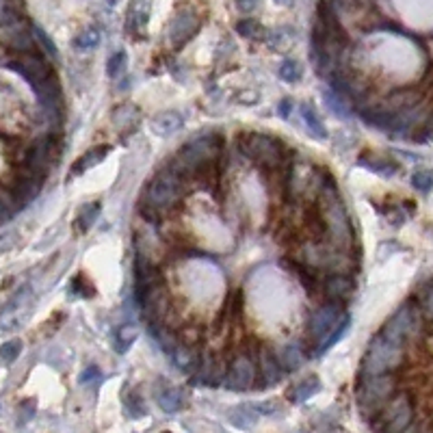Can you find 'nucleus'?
<instances>
[{
  "instance_id": "obj_1",
  "label": "nucleus",
  "mask_w": 433,
  "mask_h": 433,
  "mask_svg": "<svg viewBox=\"0 0 433 433\" xmlns=\"http://www.w3.org/2000/svg\"><path fill=\"white\" fill-rule=\"evenodd\" d=\"M221 136L219 134H206L199 136V139L187 143L182 148L169 165L171 171H176L180 178H189V176H199L204 171H208L213 165L221 158Z\"/></svg>"
},
{
  "instance_id": "obj_2",
  "label": "nucleus",
  "mask_w": 433,
  "mask_h": 433,
  "mask_svg": "<svg viewBox=\"0 0 433 433\" xmlns=\"http://www.w3.org/2000/svg\"><path fill=\"white\" fill-rule=\"evenodd\" d=\"M345 327H347V318L343 314V306L336 301H327L323 306H318L310 314V321H308L310 338L316 345H321V351L334 345L336 340L343 336Z\"/></svg>"
},
{
  "instance_id": "obj_3",
  "label": "nucleus",
  "mask_w": 433,
  "mask_h": 433,
  "mask_svg": "<svg viewBox=\"0 0 433 433\" xmlns=\"http://www.w3.org/2000/svg\"><path fill=\"white\" fill-rule=\"evenodd\" d=\"M364 379L357 388V405L360 412L373 420L379 409L385 405L395 392H397V377L392 373H381V375H364Z\"/></svg>"
},
{
  "instance_id": "obj_4",
  "label": "nucleus",
  "mask_w": 433,
  "mask_h": 433,
  "mask_svg": "<svg viewBox=\"0 0 433 433\" xmlns=\"http://www.w3.org/2000/svg\"><path fill=\"white\" fill-rule=\"evenodd\" d=\"M403 351H405L403 345H397L390 338L377 334L371 340L369 351L362 360V373L364 375H381V373L397 371L403 364Z\"/></svg>"
},
{
  "instance_id": "obj_5",
  "label": "nucleus",
  "mask_w": 433,
  "mask_h": 433,
  "mask_svg": "<svg viewBox=\"0 0 433 433\" xmlns=\"http://www.w3.org/2000/svg\"><path fill=\"white\" fill-rule=\"evenodd\" d=\"M323 217H325V227L327 236L334 241L336 247H351L353 234H351V223L345 211V204L340 201L338 193L329 187V182L323 189Z\"/></svg>"
},
{
  "instance_id": "obj_6",
  "label": "nucleus",
  "mask_w": 433,
  "mask_h": 433,
  "mask_svg": "<svg viewBox=\"0 0 433 433\" xmlns=\"http://www.w3.org/2000/svg\"><path fill=\"white\" fill-rule=\"evenodd\" d=\"M414 420V403L409 392H401V395H392L385 405L377 412V416L373 418V429L377 431H390V433H401L407 431L409 425Z\"/></svg>"
},
{
  "instance_id": "obj_7",
  "label": "nucleus",
  "mask_w": 433,
  "mask_h": 433,
  "mask_svg": "<svg viewBox=\"0 0 433 433\" xmlns=\"http://www.w3.org/2000/svg\"><path fill=\"white\" fill-rule=\"evenodd\" d=\"M239 145L247 158H252L254 163H258L264 169H278L284 163L282 143H278L276 139H271L267 134H258V132L241 134Z\"/></svg>"
},
{
  "instance_id": "obj_8",
  "label": "nucleus",
  "mask_w": 433,
  "mask_h": 433,
  "mask_svg": "<svg viewBox=\"0 0 433 433\" xmlns=\"http://www.w3.org/2000/svg\"><path fill=\"white\" fill-rule=\"evenodd\" d=\"M182 193V178L171 171L165 169L161 173H156L154 180L145 189V206L154 208V211H167L178 201Z\"/></svg>"
},
{
  "instance_id": "obj_9",
  "label": "nucleus",
  "mask_w": 433,
  "mask_h": 433,
  "mask_svg": "<svg viewBox=\"0 0 433 433\" xmlns=\"http://www.w3.org/2000/svg\"><path fill=\"white\" fill-rule=\"evenodd\" d=\"M418 332H420V310L412 304H405L401 310H397L390 316V321L381 327L379 334L390 338L392 343L405 347L407 340L418 336Z\"/></svg>"
},
{
  "instance_id": "obj_10",
  "label": "nucleus",
  "mask_w": 433,
  "mask_h": 433,
  "mask_svg": "<svg viewBox=\"0 0 433 433\" xmlns=\"http://www.w3.org/2000/svg\"><path fill=\"white\" fill-rule=\"evenodd\" d=\"M11 70L20 72L22 76H24L35 89L45 85V83H50L55 78V72H52V67L50 63L43 59V55L37 50H29V52H17V59L9 63Z\"/></svg>"
},
{
  "instance_id": "obj_11",
  "label": "nucleus",
  "mask_w": 433,
  "mask_h": 433,
  "mask_svg": "<svg viewBox=\"0 0 433 433\" xmlns=\"http://www.w3.org/2000/svg\"><path fill=\"white\" fill-rule=\"evenodd\" d=\"M57 139L55 136H41L27 152H24V167L31 171L45 176L50 167L57 163Z\"/></svg>"
},
{
  "instance_id": "obj_12",
  "label": "nucleus",
  "mask_w": 433,
  "mask_h": 433,
  "mask_svg": "<svg viewBox=\"0 0 433 433\" xmlns=\"http://www.w3.org/2000/svg\"><path fill=\"white\" fill-rule=\"evenodd\" d=\"M0 41L9 45V48L15 52H29L35 45L33 27L22 15L13 17L9 22H3V24H0Z\"/></svg>"
},
{
  "instance_id": "obj_13",
  "label": "nucleus",
  "mask_w": 433,
  "mask_h": 433,
  "mask_svg": "<svg viewBox=\"0 0 433 433\" xmlns=\"http://www.w3.org/2000/svg\"><path fill=\"white\" fill-rule=\"evenodd\" d=\"M256 381V367L249 355H236L230 364V369L223 375L225 388L243 392L252 388V383Z\"/></svg>"
},
{
  "instance_id": "obj_14",
  "label": "nucleus",
  "mask_w": 433,
  "mask_h": 433,
  "mask_svg": "<svg viewBox=\"0 0 433 433\" xmlns=\"http://www.w3.org/2000/svg\"><path fill=\"white\" fill-rule=\"evenodd\" d=\"M199 27H201V20L193 9H180L169 24V39L173 48H182L185 43H189L197 35Z\"/></svg>"
},
{
  "instance_id": "obj_15",
  "label": "nucleus",
  "mask_w": 433,
  "mask_h": 433,
  "mask_svg": "<svg viewBox=\"0 0 433 433\" xmlns=\"http://www.w3.org/2000/svg\"><path fill=\"white\" fill-rule=\"evenodd\" d=\"M152 13V0H130L126 9V31L134 39H143Z\"/></svg>"
},
{
  "instance_id": "obj_16",
  "label": "nucleus",
  "mask_w": 433,
  "mask_h": 433,
  "mask_svg": "<svg viewBox=\"0 0 433 433\" xmlns=\"http://www.w3.org/2000/svg\"><path fill=\"white\" fill-rule=\"evenodd\" d=\"M256 377L260 379V385H276L284 377V369H282L280 360L276 357V353H273L271 349H267V347L258 349V371H256Z\"/></svg>"
},
{
  "instance_id": "obj_17",
  "label": "nucleus",
  "mask_w": 433,
  "mask_h": 433,
  "mask_svg": "<svg viewBox=\"0 0 433 433\" xmlns=\"http://www.w3.org/2000/svg\"><path fill=\"white\" fill-rule=\"evenodd\" d=\"M323 292L329 301L343 304L345 299H349V294L353 292V282L351 278L343 276V273H334L323 282Z\"/></svg>"
},
{
  "instance_id": "obj_18",
  "label": "nucleus",
  "mask_w": 433,
  "mask_h": 433,
  "mask_svg": "<svg viewBox=\"0 0 433 433\" xmlns=\"http://www.w3.org/2000/svg\"><path fill=\"white\" fill-rule=\"evenodd\" d=\"M357 163H360L362 167H367V169L379 173V176H385V178H390V176L399 173V169H401V167L392 161V158H388V156H379V154H375V152H362Z\"/></svg>"
},
{
  "instance_id": "obj_19",
  "label": "nucleus",
  "mask_w": 433,
  "mask_h": 433,
  "mask_svg": "<svg viewBox=\"0 0 433 433\" xmlns=\"http://www.w3.org/2000/svg\"><path fill=\"white\" fill-rule=\"evenodd\" d=\"M182 124H185V120H182L180 113L176 111H163V113H158V115L152 118V130L156 134H161V136H169L173 132H178L182 128Z\"/></svg>"
},
{
  "instance_id": "obj_20",
  "label": "nucleus",
  "mask_w": 433,
  "mask_h": 433,
  "mask_svg": "<svg viewBox=\"0 0 433 433\" xmlns=\"http://www.w3.org/2000/svg\"><path fill=\"white\" fill-rule=\"evenodd\" d=\"M106 154H108V145H96V148L87 150L80 158H76V163L70 167V176H80V173L89 171L91 167L100 165L106 158Z\"/></svg>"
},
{
  "instance_id": "obj_21",
  "label": "nucleus",
  "mask_w": 433,
  "mask_h": 433,
  "mask_svg": "<svg viewBox=\"0 0 433 433\" xmlns=\"http://www.w3.org/2000/svg\"><path fill=\"white\" fill-rule=\"evenodd\" d=\"M173 353V364L185 373H195L197 371V364H199V349L197 347H187V345H176V349L171 351Z\"/></svg>"
},
{
  "instance_id": "obj_22",
  "label": "nucleus",
  "mask_w": 433,
  "mask_h": 433,
  "mask_svg": "<svg viewBox=\"0 0 433 433\" xmlns=\"http://www.w3.org/2000/svg\"><path fill=\"white\" fill-rule=\"evenodd\" d=\"M318 390H321V379H318L316 375H310L304 381H299L297 385H292V388L288 390V399L292 403H304L310 397H314Z\"/></svg>"
},
{
  "instance_id": "obj_23",
  "label": "nucleus",
  "mask_w": 433,
  "mask_h": 433,
  "mask_svg": "<svg viewBox=\"0 0 433 433\" xmlns=\"http://www.w3.org/2000/svg\"><path fill=\"white\" fill-rule=\"evenodd\" d=\"M139 108H136L134 104H120L115 111H113V124H115L120 130L124 128H130L134 130L136 124H139Z\"/></svg>"
},
{
  "instance_id": "obj_24",
  "label": "nucleus",
  "mask_w": 433,
  "mask_h": 433,
  "mask_svg": "<svg viewBox=\"0 0 433 433\" xmlns=\"http://www.w3.org/2000/svg\"><path fill=\"white\" fill-rule=\"evenodd\" d=\"M304 223L308 230L314 234V239H325L327 236V227H325V217L321 213L318 206H310L306 211V217H304Z\"/></svg>"
},
{
  "instance_id": "obj_25",
  "label": "nucleus",
  "mask_w": 433,
  "mask_h": 433,
  "mask_svg": "<svg viewBox=\"0 0 433 433\" xmlns=\"http://www.w3.org/2000/svg\"><path fill=\"white\" fill-rule=\"evenodd\" d=\"M158 405H161L163 412L173 414V412H180L182 405H185V397H182L178 388H165L158 392Z\"/></svg>"
},
{
  "instance_id": "obj_26",
  "label": "nucleus",
  "mask_w": 433,
  "mask_h": 433,
  "mask_svg": "<svg viewBox=\"0 0 433 433\" xmlns=\"http://www.w3.org/2000/svg\"><path fill=\"white\" fill-rule=\"evenodd\" d=\"M236 33L245 39H252V41H262L267 39V29L260 24L258 20L254 17H245L236 24Z\"/></svg>"
},
{
  "instance_id": "obj_27",
  "label": "nucleus",
  "mask_w": 433,
  "mask_h": 433,
  "mask_svg": "<svg viewBox=\"0 0 433 433\" xmlns=\"http://www.w3.org/2000/svg\"><path fill=\"white\" fill-rule=\"evenodd\" d=\"M299 111H301V118H304L308 130L316 136V139H325V136H327V130H325V126L321 124V118H318L316 113H314V108H312L310 104H301Z\"/></svg>"
},
{
  "instance_id": "obj_28",
  "label": "nucleus",
  "mask_w": 433,
  "mask_h": 433,
  "mask_svg": "<svg viewBox=\"0 0 433 433\" xmlns=\"http://www.w3.org/2000/svg\"><path fill=\"white\" fill-rule=\"evenodd\" d=\"M124 407H126V412H128L130 418H141V416L148 414L143 397H141V392H136V390H128L124 395Z\"/></svg>"
},
{
  "instance_id": "obj_29",
  "label": "nucleus",
  "mask_w": 433,
  "mask_h": 433,
  "mask_svg": "<svg viewBox=\"0 0 433 433\" xmlns=\"http://www.w3.org/2000/svg\"><path fill=\"white\" fill-rule=\"evenodd\" d=\"M230 420L234 427L239 429H252L256 425V412L252 407H245V405H239V407H232L230 409Z\"/></svg>"
},
{
  "instance_id": "obj_30",
  "label": "nucleus",
  "mask_w": 433,
  "mask_h": 433,
  "mask_svg": "<svg viewBox=\"0 0 433 433\" xmlns=\"http://www.w3.org/2000/svg\"><path fill=\"white\" fill-rule=\"evenodd\" d=\"M98 215H100V204L98 201L85 204V206L80 208V213H78V217H76V227L80 232H87L89 227L96 223Z\"/></svg>"
},
{
  "instance_id": "obj_31",
  "label": "nucleus",
  "mask_w": 433,
  "mask_h": 433,
  "mask_svg": "<svg viewBox=\"0 0 433 433\" xmlns=\"http://www.w3.org/2000/svg\"><path fill=\"white\" fill-rule=\"evenodd\" d=\"M241 314H243V290H234L232 294H227L219 321H223V318H241Z\"/></svg>"
},
{
  "instance_id": "obj_32",
  "label": "nucleus",
  "mask_w": 433,
  "mask_h": 433,
  "mask_svg": "<svg viewBox=\"0 0 433 433\" xmlns=\"http://www.w3.org/2000/svg\"><path fill=\"white\" fill-rule=\"evenodd\" d=\"M301 362H304V351L299 345H288L282 349V355H280V364H282V369L286 371H294V369H299L301 367Z\"/></svg>"
},
{
  "instance_id": "obj_33",
  "label": "nucleus",
  "mask_w": 433,
  "mask_h": 433,
  "mask_svg": "<svg viewBox=\"0 0 433 433\" xmlns=\"http://www.w3.org/2000/svg\"><path fill=\"white\" fill-rule=\"evenodd\" d=\"M136 336H139V329H136L134 325H124L115 332V338H113V343H115V349L118 353H126L130 349V345L136 340Z\"/></svg>"
},
{
  "instance_id": "obj_34",
  "label": "nucleus",
  "mask_w": 433,
  "mask_h": 433,
  "mask_svg": "<svg viewBox=\"0 0 433 433\" xmlns=\"http://www.w3.org/2000/svg\"><path fill=\"white\" fill-rule=\"evenodd\" d=\"M325 102L329 104V108L336 113V115H340V118H347L349 115V100H345L343 98V94H340V91H336V89H325Z\"/></svg>"
},
{
  "instance_id": "obj_35",
  "label": "nucleus",
  "mask_w": 433,
  "mask_h": 433,
  "mask_svg": "<svg viewBox=\"0 0 433 433\" xmlns=\"http://www.w3.org/2000/svg\"><path fill=\"white\" fill-rule=\"evenodd\" d=\"M22 353V340L20 338H13V340H7L5 345H0V364H13Z\"/></svg>"
},
{
  "instance_id": "obj_36",
  "label": "nucleus",
  "mask_w": 433,
  "mask_h": 433,
  "mask_svg": "<svg viewBox=\"0 0 433 433\" xmlns=\"http://www.w3.org/2000/svg\"><path fill=\"white\" fill-rule=\"evenodd\" d=\"M126 63H128V57L126 52H115V55H111V59L106 61V74L108 78H118L124 70H126Z\"/></svg>"
},
{
  "instance_id": "obj_37",
  "label": "nucleus",
  "mask_w": 433,
  "mask_h": 433,
  "mask_svg": "<svg viewBox=\"0 0 433 433\" xmlns=\"http://www.w3.org/2000/svg\"><path fill=\"white\" fill-rule=\"evenodd\" d=\"M280 78L282 80H286V83H297L299 78H301V65L297 63V61H290V59H286L282 65H280Z\"/></svg>"
},
{
  "instance_id": "obj_38",
  "label": "nucleus",
  "mask_w": 433,
  "mask_h": 433,
  "mask_svg": "<svg viewBox=\"0 0 433 433\" xmlns=\"http://www.w3.org/2000/svg\"><path fill=\"white\" fill-rule=\"evenodd\" d=\"M100 43V33L96 29H85L76 39H74V45L80 50H89V48H96Z\"/></svg>"
},
{
  "instance_id": "obj_39",
  "label": "nucleus",
  "mask_w": 433,
  "mask_h": 433,
  "mask_svg": "<svg viewBox=\"0 0 433 433\" xmlns=\"http://www.w3.org/2000/svg\"><path fill=\"white\" fill-rule=\"evenodd\" d=\"M33 39L41 45V48L45 50V55L52 57V59H59V50H57V45L52 43V39L45 35L39 27H33Z\"/></svg>"
},
{
  "instance_id": "obj_40",
  "label": "nucleus",
  "mask_w": 433,
  "mask_h": 433,
  "mask_svg": "<svg viewBox=\"0 0 433 433\" xmlns=\"http://www.w3.org/2000/svg\"><path fill=\"white\" fill-rule=\"evenodd\" d=\"M292 271L301 278V284H304L310 292L316 288V273H314L312 269H308L304 262H294V264H292Z\"/></svg>"
},
{
  "instance_id": "obj_41",
  "label": "nucleus",
  "mask_w": 433,
  "mask_h": 433,
  "mask_svg": "<svg viewBox=\"0 0 433 433\" xmlns=\"http://www.w3.org/2000/svg\"><path fill=\"white\" fill-rule=\"evenodd\" d=\"M431 182H433V178H431L429 169H420V171H416L412 176V185H414V189L418 193H429L431 191Z\"/></svg>"
},
{
  "instance_id": "obj_42",
  "label": "nucleus",
  "mask_w": 433,
  "mask_h": 433,
  "mask_svg": "<svg viewBox=\"0 0 433 433\" xmlns=\"http://www.w3.org/2000/svg\"><path fill=\"white\" fill-rule=\"evenodd\" d=\"M35 412H37L35 399H27L24 403H20V407H17V423H20V425L29 423V420L35 416Z\"/></svg>"
},
{
  "instance_id": "obj_43",
  "label": "nucleus",
  "mask_w": 433,
  "mask_h": 433,
  "mask_svg": "<svg viewBox=\"0 0 433 433\" xmlns=\"http://www.w3.org/2000/svg\"><path fill=\"white\" fill-rule=\"evenodd\" d=\"M70 292H72V294H78V297H85V299H89V294L94 292V288H91V286H89V284L85 282V278H83V276H78V278H74V280H72Z\"/></svg>"
},
{
  "instance_id": "obj_44",
  "label": "nucleus",
  "mask_w": 433,
  "mask_h": 433,
  "mask_svg": "<svg viewBox=\"0 0 433 433\" xmlns=\"http://www.w3.org/2000/svg\"><path fill=\"white\" fill-rule=\"evenodd\" d=\"M418 301H423V308H418L420 312L425 310V314L429 316V312H431V286H429V282L423 286V290H418Z\"/></svg>"
},
{
  "instance_id": "obj_45",
  "label": "nucleus",
  "mask_w": 433,
  "mask_h": 433,
  "mask_svg": "<svg viewBox=\"0 0 433 433\" xmlns=\"http://www.w3.org/2000/svg\"><path fill=\"white\" fill-rule=\"evenodd\" d=\"M100 379H102V375H100V371L96 369V367H89L83 375H80V383H100Z\"/></svg>"
},
{
  "instance_id": "obj_46",
  "label": "nucleus",
  "mask_w": 433,
  "mask_h": 433,
  "mask_svg": "<svg viewBox=\"0 0 433 433\" xmlns=\"http://www.w3.org/2000/svg\"><path fill=\"white\" fill-rule=\"evenodd\" d=\"M256 5H258V0H236V7H239V11H243V13L254 11Z\"/></svg>"
},
{
  "instance_id": "obj_47",
  "label": "nucleus",
  "mask_w": 433,
  "mask_h": 433,
  "mask_svg": "<svg viewBox=\"0 0 433 433\" xmlns=\"http://www.w3.org/2000/svg\"><path fill=\"white\" fill-rule=\"evenodd\" d=\"M276 409H278V401L276 399H271L264 405H258V412H262V414H271V412H276Z\"/></svg>"
},
{
  "instance_id": "obj_48",
  "label": "nucleus",
  "mask_w": 433,
  "mask_h": 433,
  "mask_svg": "<svg viewBox=\"0 0 433 433\" xmlns=\"http://www.w3.org/2000/svg\"><path fill=\"white\" fill-rule=\"evenodd\" d=\"M290 104H292L290 100H282V102H280V115H282L284 120L288 118V113H290Z\"/></svg>"
},
{
  "instance_id": "obj_49",
  "label": "nucleus",
  "mask_w": 433,
  "mask_h": 433,
  "mask_svg": "<svg viewBox=\"0 0 433 433\" xmlns=\"http://www.w3.org/2000/svg\"><path fill=\"white\" fill-rule=\"evenodd\" d=\"M276 3H278L280 7H290V5H292V0H276Z\"/></svg>"
},
{
  "instance_id": "obj_50",
  "label": "nucleus",
  "mask_w": 433,
  "mask_h": 433,
  "mask_svg": "<svg viewBox=\"0 0 433 433\" xmlns=\"http://www.w3.org/2000/svg\"><path fill=\"white\" fill-rule=\"evenodd\" d=\"M336 3H343V0H336Z\"/></svg>"
},
{
  "instance_id": "obj_51",
  "label": "nucleus",
  "mask_w": 433,
  "mask_h": 433,
  "mask_svg": "<svg viewBox=\"0 0 433 433\" xmlns=\"http://www.w3.org/2000/svg\"><path fill=\"white\" fill-rule=\"evenodd\" d=\"M9 3H13V0H9Z\"/></svg>"
}]
</instances>
